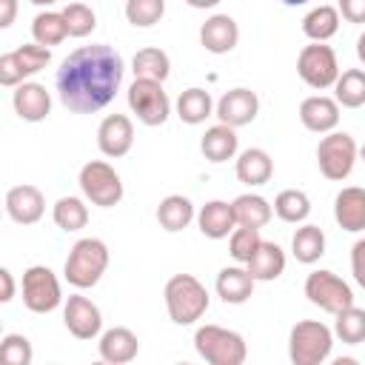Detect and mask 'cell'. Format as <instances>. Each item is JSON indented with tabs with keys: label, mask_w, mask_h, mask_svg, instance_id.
<instances>
[{
	"label": "cell",
	"mask_w": 365,
	"mask_h": 365,
	"mask_svg": "<svg viewBox=\"0 0 365 365\" xmlns=\"http://www.w3.org/2000/svg\"><path fill=\"white\" fill-rule=\"evenodd\" d=\"M299 120L308 131L314 134H328L336 128L339 123V103L334 97H325V94H314V97H305L299 103Z\"/></svg>",
	"instance_id": "cell-18"
},
{
	"label": "cell",
	"mask_w": 365,
	"mask_h": 365,
	"mask_svg": "<svg viewBox=\"0 0 365 365\" xmlns=\"http://www.w3.org/2000/svg\"><path fill=\"white\" fill-rule=\"evenodd\" d=\"M163 297L168 317L177 325H194L208 311V291L194 274H174L165 282Z\"/></svg>",
	"instance_id": "cell-2"
},
{
	"label": "cell",
	"mask_w": 365,
	"mask_h": 365,
	"mask_svg": "<svg viewBox=\"0 0 365 365\" xmlns=\"http://www.w3.org/2000/svg\"><path fill=\"white\" fill-rule=\"evenodd\" d=\"M200 43L211 54H228L240 43V26L228 14H214L200 26Z\"/></svg>",
	"instance_id": "cell-19"
},
{
	"label": "cell",
	"mask_w": 365,
	"mask_h": 365,
	"mask_svg": "<svg viewBox=\"0 0 365 365\" xmlns=\"http://www.w3.org/2000/svg\"><path fill=\"white\" fill-rule=\"evenodd\" d=\"M63 17L68 26V37H88L97 29V14L86 3H68L63 9Z\"/></svg>",
	"instance_id": "cell-40"
},
{
	"label": "cell",
	"mask_w": 365,
	"mask_h": 365,
	"mask_svg": "<svg viewBox=\"0 0 365 365\" xmlns=\"http://www.w3.org/2000/svg\"><path fill=\"white\" fill-rule=\"evenodd\" d=\"M63 325L77 339H94L103 328V314L88 297L71 294L66 299V308H63Z\"/></svg>",
	"instance_id": "cell-13"
},
{
	"label": "cell",
	"mask_w": 365,
	"mask_h": 365,
	"mask_svg": "<svg viewBox=\"0 0 365 365\" xmlns=\"http://www.w3.org/2000/svg\"><path fill=\"white\" fill-rule=\"evenodd\" d=\"M305 297L311 305H317L325 314H339L342 308L354 305V291L351 285L336 277L334 271H311L305 277Z\"/></svg>",
	"instance_id": "cell-10"
},
{
	"label": "cell",
	"mask_w": 365,
	"mask_h": 365,
	"mask_svg": "<svg viewBox=\"0 0 365 365\" xmlns=\"http://www.w3.org/2000/svg\"><path fill=\"white\" fill-rule=\"evenodd\" d=\"M211 111H214V100H211V94L205 88H197L194 86V88H185L177 97V114L188 125L205 123V117H211Z\"/></svg>",
	"instance_id": "cell-31"
},
{
	"label": "cell",
	"mask_w": 365,
	"mask_h": 365,
	"mask_svg": "<svg viewBox=\"0 0 365 365\" xmlns=\"http://www.w3.org/2000/svg\"><path fill=\"white\" fill-rule=\"evenodd\" d=\"M97 145L106 157H125L134 145V125L125 114H108L103 117L97 128Z\"/></svg>",
	"instance_id": "cell-14"
},
{
	"label": "cell",
	"mask_w": 365,
	"mask_h": 365,
	"mask_svg": "<svg viewBox=\"0 0 365 365\" xmlns=\"http://www.w3.org/2000/svg\"><path fill=\"white\" fill-rule=\"evenodd\" d=\"M279 3H285V6H302V3H308V0H279Z\"/></svg>",
	"instance_id": "cell-49"
},
{
	"label": "cell",
	"mask_w": 365,
	"mask_h": 365,
	"mask_svg": "<svg viewBox=\"0 0 365 365\" xmlns=\"http://www.w3.org/2000/svg\"><path fill=\"white\" fill-rule=\"evenodd\" d=\"M194 348L211 365H242L248 356L245 339L220 325H200L194 334Z\"/></svg>",
	"instance_id": "cell-5"
},
{
	"label": "cell",
	"mask_w": 365,
	"mask_h": 365,
	"mask_svg": "<svg viewBox=\"0 0 365 365\" xmlns=\"http://www.w3.org/2000/svg\"><path fill=\"white\" fill-rule=\"evenodd\" d=\"M351 271H354V279L359 282V288H365V240L354 242V248H351Z\"/></svg>",
	"instance_id": "cell-43"
},
{
	"label": "cell",
	"mask_w": 365,
	"mask_h": 365,
	"mask_svg": "<svg viewBox=\"0 0 365 365\" xmlns=\"http://www.w3.org/2000/svg\"><path fill=\"white\" fill-rule=\"evenodd\" d=\"M336 9L348 23H365V0H336Z\"/></svg>",
	"instance_id": "cell-42"
},
{
	"label": "cell",
	"mask_w": 365,
	"mask_h": 365,
	"mask_svg": "<svg viewBox=\"0 0 365 365\" xmlns=\"http://www.w3.org/2000/svg\"><path fill=\"white\" fill-rule=\"evenodd\" d=\"M334 331L325 322L302 319L288 334V356L294 365H319L331 356Z\"/></svg>",
	"instance_id": "cell-4"
},
{
	"label": "cell",
	"mask_w": 365,
	"mask_h": 365,
	"mask_svg": "<svg viewBox=\"0 0 365 365\" xmlns=\"http://www.w3.org/2000/svg\"><path fill=\"white\" fill-rule=\"evenodd\" d=\"M197 225L202 231V237L208 240H225L231 237V231L237 228V217H234V205L225 200H211L197 211Z\"/></svg>",
	"instance_id": "cell-20"
},
{
	"label": "cell",
	"mask_w": 365,
	"mask_h": 365,
	"mask_svg": "<svg viewBox=\"0 0 365 365\" xmlns=\"http://www.w3.org/2000/svg\"><path fill=\"white\" fill-rule=\"evenodd\" d=\"M108 268V245L97 237H83L71 245L63 274L74 288H94Z\"/></svg>",
	"instance_id": "cell-3"
},
{
	"label": "cell",
	"mask_w": 365,
	"mask_h": 365,
	"mask_svg": "<svg viewBox=\"0 0 365 365\" xmlns=\"http://www.w3.org/2000/svg\"><path fill=\"white\" fill-rule=\"evenodd\" d=\"M165 14V0H125V20L137 29H151Z\"/></svg>",
	"instance_id": "cell-38"
},
{
	"label": "cell",
	"mask_w": 365,
	"mask_h": 365,
	"mask_svg": "<svg viewBox=\"0 0 365 365\" xmlns=\"http://www.w3.org/2000/svg\"><path fill=\"white\" fill-rule=\"evenodd\" d=\"M334 220L339 222L342 231H365V188L348 185L336 194L334 200Z\"/></svg>",
	"instance_id": "cell-21"
},
{
	"label": "cell",
	"mask_w": 365,
	"mask_h": 365,
	"mask_svg": "<svg viewBox=\"0 0 365 365\" xmlns=\"http://www.w3.org/2000/svg\"><path fill=\"white\" fill-rule=\"evenodd\" d=\"M302 31L314 43H325L339 31V9L336 6H317L302 17Z\"/></svg>",
	"instance_id": "cell-29"
},
{
	"label": "cell",
	"mask_w": 365,
	"mask_h": 365,
	"mask_svg": "<svg viewBox=\"0 0 365 365\" xmlns=\"http://www.w3.org/2000/svg\"><path fill=\"white\" fill-rule=\"evenodd\" d=\"M245 268L251 271V277L257 282H271V279H277L285 271V251L277 242L262 240L259 248L254 251V257L245 262Z\"/></svg>",
	"instance_id": "cell-24"
},
{
	"label": "cell",
	"mask_w": 365,
	"mask_h": 365,
	"mask_svg": "<svg viewBox=\"0 0 365 365\" xmlns=\"http://www.w3.org/2000/svg\"><path fill=\"white\" fill-rule=\"evenodd\" d=\"M334 100L342 108H359L365 106V71L362 68H348L336 77L334 83Z\"/></svg>",
	"instance_id": "cell-33"
},
{
	"label": "cell",
	"mask_w": 365,
	"mask_h": 365,
	"mask_svg": "<svg viewBox=\"0 0 365 365\" xmlns=\"http://www.w3.org/2000/svg\"><path fill=\"white\" fill-rule=\"evenodd\" d=\"M356 57L365 63V31L359 34V40H356Z\"/></svg>",
	"instance_id": "cell-47"
},
{
	"label": "cell",
	"mask_w": 365,
	"mask_h": 365,
	"mask_svg": "<svg viewBox=\"0 0 365 365\" xmlns=\"http://www.w3.org/2000/svg\"><path fill=\"white\" fill-rule=\"evenodd\" d=\"M194 202L182 194H168L165 200H160L157 205V222L168 231V234H177L182 228H188V222L194 220Z\"/></svg>",
	"instance_id": "cell-27"
},
{
	"label": "cell",
	"mask_w": 365,
	"mask_h": 365,
	"mask_svg": "<svg viewBox=\"0 0 365 365\" xmlns=\"http://www.w3.org/2000/svg\"><path fill=\"white\" fill-rule=\"evenodd\" d=\"M254 282H257V279L251 277L248 268L228 265V268H222V271L217 274V294H220V299L228 302V305H242V302L251 299Z\"/></svg>",
	"instance_id": "cell-23"
},
{
	"label": "cell",
	"mask_w": 365,
	"mask_h": 365,
	"mask_svg": "<svg viewBox=\"0 0 365 365\" xmlns=\"http://www.w3.org/2000/svg\"><path fill=\"white\" fill-rule=\"evenodd\" d=\"M234 217H237V225H248V228H262L271 222L274 217V205L259 197V194H240L234 202Z\"/></svg>",
	"instance_id": "cell-28"
},
{
	"label": "cell",
	"mask_w": 365,
	"mask_h": 365,
	"mask_svg": "<svg viewBox=\"0 0 365 365\" xmlns=\"http://www.w3.org/2000/svg\"><path fill=\"white\" fill-rule=\"evenodd\" d=\"M48 63H51V51L48 46H40V43H26L14 51H6L0 57V86L17 88L31 74L43 71Z\"/></svg>",
	"instance_id": "cell-9"
},
{
	"label": "cell",
	"mask_w": 365,
	"mask_h": 365,
	"mask_svg": "<svg viewBox=\"0 0 365 365\" xmlns=\"http://www.w3.org/2000/svg\"><path fill=\"white\" fill-rule=\"evenodd\" d=\"M0 356H3L6 365H31L34 351H31V342L23 334H6L3 342H0Z\"/></svg>",
	"instance_id": "cell-41"
},
{
	"label": "cell",
	"mask_w": 365,
	"mask_h": 365,
	"mask_svg": "<svg viewBox=\"0 0 365 365\" xmlns=\"http://www.w3.org/2000/svg\"><path fill=\"white\" fill-rule=\"evenodd\" d=\"M359 157H362V163H365V145H362V148H359Z\"/></svg>",
	"instance_id": "cell-50"
},
{
	"label": "cell",
	"mask_w": 365,
	"mask_h": 365,
	"mask_svg": "<svg viewBox=\"0 0 365 365\" xmlns=\"http://www.w3.org/2000/svg\"><path fill=\"white\" fill-rule=\"evenodd\" d=\"M259 242H262L259 228L237 225V228L231 231V237H228V251H231V257H234L237 262H242V265H245V262L254 257V251L259 248Z\"/></svg>",
	"instance_id": "cell-39"
},
{
	"label": "cell",
	"mask_w": 365,
	"mask_h": 365,
	"mask_svg": "<svg viewBox=\"0 0 365 365\" xmlns=\"http://www.w3.org/2000/svg\"><path fill=\"white\" fill-rule=\"evenodd\" d=\"M46 211L43 191L37 185H14L6 191V214L20 225H34Z\"/></svg>",
	"instance_id": "cell-17"
},
{
	"label": "cell",
	"mask_w": 365,
	"mask_h": 365,
	"mask_svg": "<svg viewBox=\"0 0 365 365\" xmlns=\"http://www.w3.org/2000/svg\"><path fill=\"white\" fill-rule=\"evenodd\" d=\"M11 106L20 120L26 123H40L51 114V94L43 83H20L11 94Z\"/></svg>",
	"instance_id": "cell-16"
},
{
	"label": "cell",
	"mask_w": 365,
	"mask_h": 365,
	"mask_svg": "<svg viewBox=\"0 0 365 365\" xmlns=\"http://www.w3.org/2000/svg\"><path fill=\"white\" fill-rule=\"evenodd\" d=\"M297 74L302 77L305 86L322 91V88H331L339 77V63H336V54L331 46L325 43H311L299 51L297 57Z\"/></svg>",
	"instance_id": "cell-11"
},
{
	"label": "cell",
	"mask_w": 365,
	"mask_h": 365,
	"mask_svg": "<svg viewBox=\"0 0 365 365\" xmlns=\"http://www.w3.org/2000/svg\"><path fill=\"white\" fill-rule=\"evenodd\" d=\"M334 334L345 342V345H359L365 342V308L348 305L336 314L334 319Z\"/></svg>",
	"instance_id": "cell-37"
},
{
	"label": "cell",
	"mask_w": 365,
	"mask_h": 365,
	"mask_svg": "<svg viewBox=\"0 0 365 365\" xmlns=\"http://www.w3.org/2000/svg\"><path fill=\"white\" fill-rule=\"evenodd\" d=\"M274 214L282 220V222H302L308 214H311V200L305 191L299 188H285L277 194L274 200Z\"/></svg>",
	"instance_id": "cell-35"
},
{
	"label": "cell",
	"mask_w": 365,
	"mask_h": 365,
	"mask_svg": "<svg viewBox=\"0 0 365 365\" xmlns=\"http://www.w3.org/2000/svg\"><path fill=\"white\" fill-rule=\"evenodd\" d=\"M131 71H134V77H145V80H160V83H165L168 74H171V60H168V54H165L163 48L148 46V48H140V51L134 54Z\"/></svg>",
	"instance_id": "cell-32"
},
{
	"label": "cell",
	"mask_w": 365,
	"mask_h": 365,
	"mask_svg": "<svg viewBox=\"0 0 365 365\" xmlns=\"http://www.w3.org/2000/svg\"><path fill=\"white\" fill-rule=\"evenodd\" d=\"M125 63L120 51L106 43L71 51L57 68L60 103L74 114H94L106 108L123 86Z\"/></svg>",
	"instance_id": "cell-1"
},
{
	"label": "cell",
	"mask_w": 365,
	"mask_h": 365,
	"mask_svg": "<svg viewBox=\"0 0 365 365\" xmlns=\"http://www.w3.org/2000/svg\"><path fill=\"white\" fill-rule=\"evenodd\" d=\"M237 145H240L237 131H234L231 125H225V123L211 125V128L202 134V140H200V151H202V157L211 160V163H225V160H231V157L237 154Z\"/></svg>",
	"instance_id": "cell-25"
},
{
	"label": "cell",
	"mask_w": 365,
	"mask_h": 365,
	"mask_svg": "<svg viewBox=\"0 0 365 365\" xmlns=\"http://www.w3.org/2000/svg\"><path fill=\"white\" fill-rule=\"evenodd\" d=\"M80 191L83 197L91 202V205H100V208H111L123 200V180L120 174L106 163V160H88L83 168H80Z\"/></svg>",
	"instance_id": "cell-6"
},
{
	"label": "cell",
	"mask_w": 365,
	"mask_h": 365,
	"mask_svg": "<svg viewBox=\"0 0 365 365\" xmlns=\"http://www.w3.org/2000/svg\"><path fill=\"white\" fill-rule=\"evenodd\" d=\"M128 108L143 125H163L171 114V100L160 80L134 77V83L128 86Z\"/></svg>",
	"instance_id": "cell-8"
},
{
	"label": "cell",
	"mask_w": 365,
	"mask_h": 365,
	"mask_svg": "<svg viewBox=\"0 0 365 365\" xmlns=\"http://www.w3.org/2000/svg\"><path fill=\"white\" fill-rule=\"evenodd\" d=\"M188 6H194V9H214L220 0H185Z\"/></svg>",
	"instance_id": "cell-46"
},
{
	"label": "cell",
	"mask_w": 365,
	"mask_h": 365,
	"mask_svg": "<svg viewBox=\"0 0 365 365\" xmlns=\"http://www.w3.org/2000/svg\"><path fill=\"white\" fill-rule=\"evenodd\" d=\"M31 37L40 46H57V43H63L68 37V26H66L63 11H40L31 20Z\"/></svg>",
	"instance_id": "cell-34"
},
{
	"label": "cell",
	"mask_w": 365,
	"mask_h": 365,
	"mask_svg": "<svg viewBox=\"0 0 365 365\" xmlns=\"http://www.w3.org/2000/svg\"><path fill=\"white\" fill-rule=\"evenodd\" d=\"M97 345H100V356H103L106 362H111V365H125V362H131V359L137 356V351H140L137 334H134L131 328H125V325H117V328L103 331V336H100Z\"/></svg>",
	"instance_id": "cell-22"
},
{
	"label": "cell",
	"mask_w": 365,
	"mask_h": 365,
	"mask_svg": "<svg viewBox=\"0 0 365 365\" xmlns=\"http://www.w3.org/2000/svg\"><path fill=\"white\" fill-rule=\"evenodd\" d=\"M23 305L34 314H48L63 302L60 279L54 277L51 268L46 265H31L23 274Z\"/></svg>",
	"instance_id": "cell-12"
},
{
	"label": "cell",
	"mask_w": 365,
	"mask_h": 365,
	"mask_svg": "<svg viewBox=\"0 0 365 365\" xmlns=\"http://www.w3.org/2000/svg\"><path fill=\"white\" fill-rule=\"evenodd\" d=\"M0 282H3V291H0V302H11L14 297V277L9 268H0Z\"/></svg>",
	"instance_id": "cell-45"
},
{
	"label": "cell",
	"mask_w": 365,
	"mask_h": 365,
	"mask_svg": "<svg viewBox=\"0 0 365 365\" xmlns=\"http://www.w3.org/2000/svg\"><path fill=\"white\" fill-rule=\"evenodd\" d=\"M259 111V100L251 88H231L220 97L217 103V117L220 123L231 125V128H240V125H248Z\"/></svg>",
	"instance_id": "cell-15"
},
{
	"label": "cell",
	"mask_w": 365,
	"mask_h": 365,
	"mask_svg": "<svg viewBox=\"0 0 365 365\" xmlns=\"http://www.w3.org/2000/svg\"><path fill=\"white\" fill-rule=\"evenodd\" d=\"M359 157V148L351 134L345 131H328L317 145V165L325 180H345L354 171V163Z\"/></svg>",
	"instance_id": "cell-7"
},
{
	"label": "cell",
	"mask_w": 365,
	"mask_h": 365,
	"mask_svg": "<svg viewBox=\"0 0 365 365\" xmlns=\"http://www.w3.org/2000/svg\"><path fill=\"white\" fill-rule=\"evenodd\" d=\"M51 217H54V225L63 228V231H80L86 228L88 222V208L80 197H60L51 208Z\"/></svg>",
	"instance_id": "cell-36"
},
{
	"label": "cell",
	"mask_w": 365,
	"mask_h": 365,
	"mask_svg": "<svg viewBox=\"0 0 365 365\" xmlns=\"http://www.w3.org/2000/svg\"><path fill=\"white\" fill-rule=\"evenodd\" d=\"M274 174V160L262 148H245L237 157V180L245 185H265Z\"/></svg>",
	"instance_id": "cell-26"
},
{
	"label": "cell",
	"mask_w": 365,
	"mask_h": 365,
	"mask_svg": "<svg viewBox=\"0 0 365 365\" xmlns=\"http://www.w3.org/2000/svg\"><path fill=\"white\" fill-rule=\"evenodd\" d=\"M291 254L302 265L317 262L325 254V234H322V228L319 225H311V222L302 225V228H297L294 237H291Z\"/></svg>",
	"instance_id": "cell-30"
},
{
	"label": "cell",
	"mask_w": 365,
	"mask_h": 365,
	"mask_svg": "<svg viewBox=\"0 0 365 365\" xmlns=\"http://www.w3.org/2000/svg\"><path fill=\"white\" fill-rule=\"evenodd\" d=\"M17 17V0H0V29H9Z\"/></svg>",
	"instance_id": "cell-44"
},
{
	"label": "cell",
	"mask_w": 365,
	"mask_h": 365,
	"mask_svg": "<svg viewBox=\"0 0 365 365\" xmlns=\"http://www.w3.org/2000/svg\"><path fill=\"white\" fill-rule=\"evenodd\" d=\"M29 3H34V6H54L57 0H29Z\"/></svg>",
	"instance_id": "cell-48"
}]
</instances>
